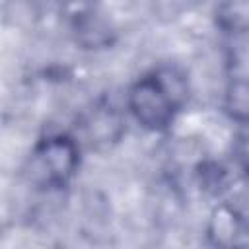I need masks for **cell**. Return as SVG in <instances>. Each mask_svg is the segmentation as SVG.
I'll use <instances>...</instances> for the list:
<instances>
[{"label":"cell","mask_w":249,"mask_h":249,"mask_svg":"<svg viewBox=\"0 0 249 249\" xmlns=\"http://www.w3.org/2000/svg\"><path fill=\"white\" fill-rule=\"evenodd\" d=\"M233 158H235L237 165L241 167V171L249 173V126H245V130H241L235 136V142H233Z\"/></svg>","instance_id":"10"},{"label":"cell","mask_w":249,"mask_h":249,"mask_svg":"<svg viewBox=\"0 0 249 249\" xmlns=\"http://www.w3.org/2000/svg\"><path fill=\"white\" fill-rule=\"evenodd\" d=\"M84 142L95 152H107L126 134V115L111 101L93 103L80 121Z\"/></svg>","instance_id":"3"},{"label":"cell","mask_w":249,"mask_h":249,"mask_svg":"<svg viewBox=\"0 0 249 249\" xmlns=\"http://www.w3.org/2000/svg\"><path fill=\"white\" fill-rule=\"evenodd\" d=\"M72 41L76 43L78 49L88 51V53H99L113 49L117 43V27L109 18L101 14V10H95L88 16H82L74 21L68 23Z\"/></svg>","instance_id":"5"},{"label":"cell","mask_w":249,"mask_h":249,"mask_svg":"<svg viewBox=\"0 0 249 249\" xmlns=\"http://www.w3.org/2000/svg\"><path fill=\"white\" fill-rule=\"evenodd\" d=\"M214 23L230 37L249 35V0H220L214 8Z\"/></svg>","instance_id":"7"},{"label":"cell","mask_w":249,"mask_h":249,"mask_svg":"<svg viewBox=\"0 0 249 249\" xmlns=\"http://www.w3.org/2000/svg\"><path fill=\"white\" fill-rule=\"evenodd\" d=\"M206 241L214 247H243L249 243V218L231 202H218L204 226Z\"/></svg>","instance_id":"4"},{"label":"cell","mask_w":249,"mask_h":249,"mask_svg":"<svg viewBox=\"0 0 249 249\" xmlns=\"http://www.w3.org/2000/svg\"><path fill=\"white\" fill-rule=\"evenodd\" d=\"M99 8V0H62L60 2V16L66 21V25L82 16H88Z\"/></svg>","instance_id":"9"},{"label":"cell","mask_w":249,"mask_h":249,"mask_svg":"<svg viewBox=\"0 0 249 249\" xmlns=\"http://www.w3.org/2000/svg\"><path fill=\"white\" fill-rule=\"evenodd\" d=\"M156 80L160 82V86L163 88V91L171 97V101L175 103V107L179 111L185 109V105L191 99V80L189 74L175 62H163L158 64L154 70H150Z\"/></svg>","instance_id":"8"},{"label":"cell","mask_w":249,"mask_h":249,"mask_svg":"<svg viewBox=\"0 0 249 249\" xmlns=\"http://www.w3.org/2000/svg\"><path fill=\"white\" fill-rule=\"evenodd\" d=\"M82 142L70 132H49L41 136L29 154V179L45 191L66 189L80 171Z\"/></svg>","instance_id":"1"},{"label":"cell","mask_w":249,"mask_h":249,"mask_svg":"<svg viewBox=\"0 0 249 249\" xmlns=\"http://www.w3.org/2000/svg\"><path fill=\"white\" fill-rule=\"evenodd\" d=\"M126 115L148 132H167L181 113L152 72L136 78L124 95Z\"/></svg>","instance_id":"2"},{"label":"cell","mask_w":249,"mask_h":249,"mask_svg":"<svg viewBox=\"0 0 249 249\" xmlns=\"http://www.w3.org/2000/svg\"><path fill=\"white\" fill-rule=\"evenodd\" d=\"M222 111L241 126H249V76L233 74L222 93Z\"/></svg>","instance_id":"6"}]
</instances>
